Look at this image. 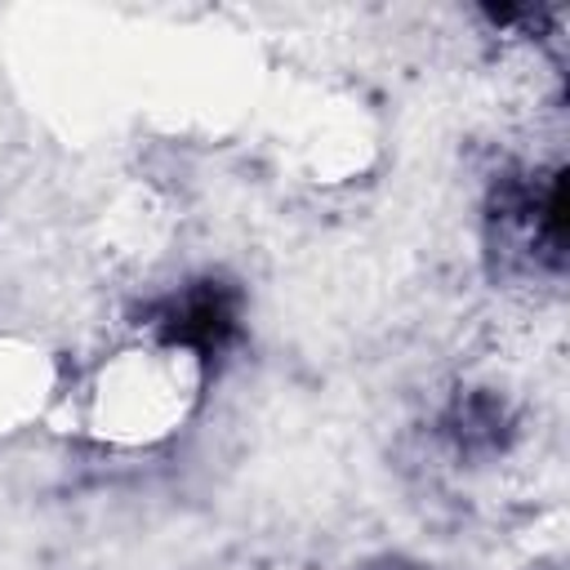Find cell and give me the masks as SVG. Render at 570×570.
<instances>
[{"instance_id":"cell-1","label":"cell","mask_w":570,"mask_h":570,"mask_svg":"<svg viewBox=\"0 0 570 570\" xmlns=\"http://www.w3.org/2000/svg\"><path fill=\"white\" fill-rule=\"evenodd\" d=\"M160 330L169 343L196 347V352H214L232 338L236 330V303L223 285L205 281L196 289H187L178 303H169V312L160 316Z\"/></svg>"}]
</instances>
